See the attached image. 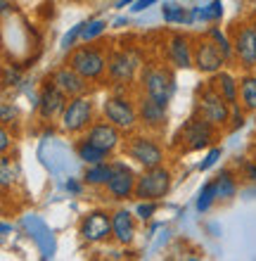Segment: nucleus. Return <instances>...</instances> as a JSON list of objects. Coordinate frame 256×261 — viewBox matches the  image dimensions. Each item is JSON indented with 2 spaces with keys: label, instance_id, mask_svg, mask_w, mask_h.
<instances>
[{
  "label": "nucleus",
  "instance_id": "1",
  "mask_svg": "<svg viewBox=\"0 0 256 261\" xmlns=\"http://www.w3.org/2000/svg\"><path fill=\"white\" fill-rule=\"evenodd\" d=\"M140 81H143V93L147 97H152L154 102H159L161 107H166L171 102L173 93H176V76L171 69L145 67L140 74Z\"/></svg>",
  "mask_w": 256,
  "mask_h": 261
},
{
  "label": "nucleus",
  "instance_id": "2",
  "mask_svg": "<svg viewBox=\"0 0 256 261\" xmlns=\"http://www.w3.org/2000/svg\"><path fill=\"white\" fill-rule=\"evenodd\" d=\"M230 112H233V105L218 93L214 83H209L204 90H200V95H197V114H202L207 121H211L216 128H223V126L230 124Z\"/></svg>",
  "mask_w": 256,
  "mask_h": 261
},
{
  "label": "nucleus",
  "instance_id": "3",
  "mask_svg": "<svg viewBox=\"0 0 256 261\" xmlns=\"http://www.w3.org/2000/svg\"><path fill=\"white\" fill-rule=\"evenodd\" d=\"M93 100L88 95L69 97V102L64 107L62 117H60V128L69 136H78L93 126Z\"/></svg>",
  "mask_w": 256,
  "mask_h": 261
},
{
  "label": "nucleus",
  "instance_id": "4",
  "mask_svg": "<svg viewBox=\"0 0 256 261\" xmlns=\"http://www.w3.org/2000/svg\"><path fill=\"white\" fill-rule=\"evenodd\" d=\"M69 67H74L78 74L88 79V81H100L109 67V60L104 57L102 50L93 48V45H78L69 53Z\"/></svg>",
  "mask_w": 256,
  "mask_h": 261
},
{
  "label": "nucleus",
  "instance_id": "5",
  "mask_svg": "<svg viewBox=\"0 0 256 261\" xmlns=\"http://www.w3.org/2000/svg\"><path fill=\"white\" fill-rule=\"evenodd\" d=\"M102 114L107 121H111V124L117 126V128H121L124 133H131V130L140 124L138 107L126 95H117V93H111V95L104 97Z\"/></svg>",
  "mask_w": 256,
  "mask_h": 261
},
{
  "label": "nucleus",
  "instance_id": "6",
  "mask_svg": "<svg viewBox=\"0 0 256 261\" xmlns=\"http://www.w3.org/2000/svg\"><path fill=\"white\" fill-rule=\"evenodd\" d=\"M171 171L166 166H154V169H145L138 176V186H135V197L138 199H161L166 197L171 190Z\"/></svg>",
  "mask_w": 256,
  "mask_h": 261
},
{
  "label": "nucleus",
  "instance_id": "7",
  "mask_svg": "<svg viewBox=\"0 0 256 261\" xmlns=\"http://www.w3.org/2000/svg\"><path fill=\"white\" fill-rule=\"evenodd\" d=\"M78 235H81L86 242H93V245L114 238V223H111V214L104 212V209L88 212L83 219H81Z\"/></svg>",
  "mask_w": 256,
  "mask_h": 261
},
{
  "label": "nucleus",
  "instance_id": "8",
  "mask_svg": "<svg viewBox=\"0 0 256 261\" xmlns=\"http://www.w3.org/2000/svg\"><path fill=\"white\" fill-rule=\"evenodd\" d=\"M225 62H228V57H225L223 48L211 36L197 41V45H194V67L200 69L202 74H209V76L218 74Z\"/></svg>",
  "mask_w": 256,
  "mask_h": 261
},
{
  "label": "nucleus",
  "instance_id": "9",
  "mask_svg": "<svg viewBox=\"0 0 256 261\" xmlns=\"http://www.w3.org/2000/svg\"><path fill=\"white\" fill-rule=\"evenodd\" d=\"M126 154L143 169H154L164 164V150L147 136H135L126 145Z\"/></svg>",
  "mask_w": 256,
  "mask_h": 261
},
{
  "label": "nucleus",
  "instance_id": "10",
  "mask_svg": "<svg viewBox=\"0 0 256 261\" xmlns=\"http://www.w3.org/2000/svg\"><path fill=\"white\" fill-rule=\"evenodd\" d=\"M216 136V126L211 121L197 114V117L187 119L185 126L180 128V138H183V143H185L187 150H202V147H209L211 140Z\"/></svg>",
  "mask_w": 256,
  "mask_h": 261
},
{
  "label": "nucleus",
  "instance_id": "11",
  "mask_svg": "<svg viewBox=\"0 0 256 261\" xmlns=\"http://www.w3.org/2000/svg\"><path fill=\"white\" fill-rule=\"evenodd\" d=\"M114 173H111L109 183H107V193L111 199L124 202L128 197H135V186H138V176L133 173V169L124 162H111Z\"/></svg>",
  "mask_w": 256,
  "mask_h": 261
},
{
  "label": "nucleus",
  "instance_id": "12",
  "mask_svg": "<svg viewBox=\"0 0 256 261\" xmlns=\"http://www.w3.org/2000/svg\"><path fill=\"white\" fill-rule=\"evenodd\" d=\"M140 69V55L133 53V50H119V53H111L109 55V71L111 81L117 83H131L135 79Z\"/></svg>",
  "mask_w": 256,
  "mask_h": 261
},
{
  "label": "nucleus",
  "instance_id": "13",
  "mask_svg": "<svg viewBox=\"0 0 256 261\" xmlns=\"http://www.w3.org/2000/svg\"><path fill=\"white\" fill-rule=\"evenodd\" d=\"M233 48H235V60L247 71L256 67V27L254 24H244V27L237 29L235 38H233Z\"/></svg>",
  "mask_w": 256,
  "mask_h": 261
},
{
  "label": "nucleus",
  "instance_id": "14",
  "mask_svg": "<svg viewBox=\"0 0 256 261\" xmlns=\"http://www.w3.org/2000/svg\"><path fill=\"white\" fill-rule=\"evenodd\" d=\"M67 100L69 97L64 95L52 81L45 83L41 88V95H38V114H41L43 121H52V119L62 117L64 107H67Z\"/></svg>",
  "mask_w": 256,
  "mask_h": 261
},
{
  "label": "nucleus",
  "instance_id": "15",
  "mask_svg": "<svg viewBox=\"0 0 256 261\" xmlns=\"http://www.w3.org/2000/svg\"><path fill=\"white\" fill-rule=\"evenodd\" d=\"M50 81L55 83L57 88L62 90L67 97H78V95H86L88 93V79L78 74L74 67H60L55 74L50 76Z\"/></svg>",
  "mask_w": 256,
  "mask_h": 261
},
{
  "label": "nucleus",
  "instance_id": "16",
  "mask_svg": "<svg viewBox=\"0 0 256 261\" xmlns=\"http://www.w3.org/2000/svg\"><path fill=\"white\" fill-rule=\"evenodd\" d=\"M121 133H124V130L117 128L111 121L104 119V121H93V126L86 130V138H88L90 143H95L97 147H102V150H107L111 154V152L121 145Z\"/></svg>",
  "mask_w": 256,
  "mask_h": 261
},
{
  "label": "nucleus",
  "instance_id": "17",
  "mask_svg": "<svg viewBox=\"0 0 256 261\" xmlns=\"http://www.w3.org/2000/svg\"><path fill=\"white\" fill-rule=\"evenodd\" d=\"M168 62L176 69L194 67V48L190 45V38L185 34H173L168 41Z\"/></svg>",
  "mask_w": 256,
  "mask_h": 261
},
{
  "label": "nucleus",
  "instance_id": "18",
  "mask_svg": "<svg viewBox=\"0 0 256 261\" xmlns=\"http://www.w3.org/2000/svg\"><path fill=\"white\" fill-rule=\"evenodd\" d=\"M138 114H140V124L145 128L161 130L166 126V107H161L159 102H154L152 97L143 95L138 102Z\"/></svg>",
  "mask_w": 256,
  "mask_h": 261
},
{
  "label": "nucleus",
  "instance_id": "19",
  "mask_svg": "<svg viewBox=\"0 0 256 261\" xmlns=\"http://www.w3.org/2000/svg\"><path fill=\"white\" fill-rule=\"evenodd\" d=\"M111 223H114V240L119 245H131L135 240V219L128 209H117L111 214Z\"/></svg>",
  "mask_w": 256,
  "mask_h": 261
},
{
  "label": "nucleus",
  "instance_id": "20",
  "mask_svg": "<svg viewBox=\"0 0 256 261\" xmlns=\"http://www.w3.org/2000/svg\"><path fill=\"white\" fill-rule=\"evenodd\" d=\"M211 83L218 88V93H221V95L225 97L230 105H237V100H240V81H237L235 76L221 69L218 74H214Z\"/></svg>",
  "mask_w": 256,
  "mask_h": 261
},
{
  "label": "nucleus",
  "instance_id": "21",
  "mask_svg": "<svg viewBox=\"0 0 256 261\" xmlns=\"http://www.w3.org/2000/svg\"><path fill=\"white\" fill-rule=\"evenodd\" d=\"M76 154H78V159L88 166L100 164V162H109V152L102 150V147H97L95 143H90L88 138H83V140L76 143Z\"/></svg>",
  "mask_w": 256,
  "mask_h": 261
},
{
  "label": "nucleus",
  "instance_id": "22",
  "mask_svg": "<svg viewBox=\"0 0 256 261\" xmlns=\"http://www.w3.org/2000/svg\"><path fill=\"white\" fill-rule=\"evenodd\" d=\"M111 173H114V166H111V162H100V164H90L88 171H86L83 180L88 183V186L93 188H107V183H109Z\"/></svg>",
  "mask_w": 256,
  "mask_h": 261
},
{
  "label": "nucleus",
  "instance_id": "23",
  "mask_svg": "<svg viewBox=\"0 0 256 261\" xmlns=\"http://www.w3.org/2000/svg\"><path fill=\"white\" fill-rule=\"evenodd\" d=\"M240 105L247 112H256V76L244 74L240 79Z\"/></svg>",
  "mask_w": 256,
  "mask_h": 261
},
{
  "label": "nucleus",
  "instance_id": "24",
  "mask_svg": "<svg viewBox=\"0 0 256 261\" xmlns=\"http://www.w3.org/2000/svg\"><path fill=\"white\" fill-rule=\"evenodd\" d=\"M223 17V3L221 0H211L209 5L204 7H194L192 12H190V17H187V21H218Z\"/></svg>",
  "mask_w": 256,
  "mask_h": 261
},
{
  "label": "nucleus",
  "instance_id": "25",
  "mask_svg": "<svg viewBox=\"0 0 256 261\" xmlns=\"http://www.w3.org/2000/svg\"><path fill=\"white\" fill-rule=\"evenodd\" d=\"M214 188H216V195L218 199H230L235 197L237 193V180L233 176V171H221L218 176L214 178Z\"/></svg>",
  "mask_w": 256,
  "mask_h": 261
},
{
  "label": "nucleus",
  "instance_id": "26",
  "mask_svg": "<svg viewBox=\"0 0 256 261\" xmlns=\"http://www.w3.org/2000/svg\"><path fill=\"white\" fill-rule=\"evenodd\" d=\"M104 31H107V21H104V19H93V21H86L83 34H81V41H83V43L95 41L97 36H102Z\"/></svg>",
  "mask_w": 256,
  "mask_h": 261
},
{
  "label": "nucleus",
  "instance_id": "27",
  "mask_svg": "<svg viewBox=\"0 0 256 261\" xmlns=\"http://www.w3.org/2000/svg\"><path fill=\"white\" fill-rule=\"evenodd\" d=\"M161 17H164V21H168V24H180V21H187L190 14L185 12V7L168 3V5H164V10H161Z\"/></svg>",
  "mask_w": 256,
  "mask_h": 261
},
{
  "label": "nucleus",
  "instance_id": "28",
  "mask_svg": "<svg viewBox=\"0 0 256 261\" xmlns=\"http://www.w3.org/2000/svg\"><path fill=\"white\" fill-rule=\"evenodd\" d=\"M216 199H218V195H216V188H214V180H209L207 186L202 188L200 197H197V212H207L209 206L214 204Z\"/></svg>",
  "mask_w": 256,
  "mask_h": 261
},
{
  "label": "nucleus",
  "instance_id": "29",
  "mask_svg": "<svg viewBox=\"0 0 256 261\" xmlns=\"http://www.w3.org/2000/svg\"><path fill=\"white\" fill-rule=\"evenodd\" d=\"M159 209V199H140L138 209H135V214H138L140 221H150L152 219V214Z\"/></svg>",
  "mask_w": 256,
  "mask_h": 261
},
{
  "label": "nucleus",
  "instance_id": "30",
  "mask_svg": "<svg viewBox=\"0 0 256 261\" xmlns=\"http://www.w3.org/2000/svg\"><path fill=\"white\" fill-rule=\"evenodd\" d=\"M209 36H211V38H214V41L221 45L228 60H230V57H235V48H233V41H228V38H225V34H221V29H216V27L209 29Z\"/></svg>",
  "mask_w": 256,
  "mask_h": 261
},
{
  "label": "nucleus",
  "instance_id": "31",
  "mask_svg": "<svg viewBox=\"0 0 256 261\" xmlns=\"http://www.w3.org/2000/svg\"><path fill=\"white\" fill-rule=\"evenodd\" d=\"M83 27H86V21H81V24H76V27L71 29L69 34L64 36V38H62V48L64 50H71V48H74V43H76L78 38H81V34H83Z\"/></svg>",
  "mask_w": 256,
  "mask_h": 261
},
{
  "label": "nucleus",
  "instance_id": "32",
  "mask_svg": "<svg viewBox=\"0 0 256 261\" xmlns=\"http://www.w3.org/2000/svg\"><path fill=\"white\" fill-rule=\"evenodd\" d=\"M244 107L242 105H233V112H230V128L237 130V128H242L244 126Z\"/></svg>",
  "mask_w": 256,
  "mask_h": 261
},
{
  "label": "nucleus",
  "instance_id": "33",
  "mask_svg": "<svg viewBox=\"0 0 256 261\" xmlns=\"http://www.w3.org/2000/svg\"><path fill=\"white\" fill-rule=\"evenodd\" d=\"M221 154H223L221 147H211V150H209V154L204 157V162H200V166H197V169H200V171H209V169H211V166L221 159Z\"/></svg>",
  "mask_w": 256,
  "mask_h": 261
},
{
  "label": "nucleus",
  "instance_id": "34",
  "mask_svg": "<svg viewBox=\"0 0 256 261\" xmlns=\"http://www.w3.org/2000/svg\"><path fill=\"white\" fill-rule=\"evenodd\" d=\"M12 176H10V162H7V157H3V188H10V183H12Z\"/></svg>",
  "mask_w": 256,
  "mask_h": 261
},
{
  "label": "nucleus",
  "instance_id": "35",
  "mask_svg": "<svg viewBox=\"0 0 256 261\" xmlns=\"http://www.w3.org/2000/svg\"><path fill=\"white\" fill-rule=\"evenodd\" d=\"M154 3H159V0H135L133 3V12H145L150 5H154Z\"/></svg>",
  "mask_w": 256,
  "mask_h": 261
},
{
  "label": "nucleus",
  "instance_id": "36",
  "mask_svg": "<svg viewBox=\"0 0 256 261\" xmlns=\"http://www.w3.org/2000/svg\"><path fill=\"white\" fill-rule=\"evenodd\" d=\"M0 150H3V154L10 150V133H7V128L0 130Z\"/></svg>",
  "mask_w": 256,
  "mask_h": 261
},
{
  "label": "nucleus",
  "instance_id": "37",
  "mask_svg": "<svg viewBox=\"0 0 256 261\" xmlns=\"http://www.w3.org/2000/svg\"><path fill=\"white\" fill-rule=\"evenodd\" d=\"M67 190H71V193H81V186H78L76 180H69V183H67Z\"/></svg>",
  "mask_w": 256,
  "mask_h": 261
},
{
  "label": "nucleus",
  "instance_id": "38",
  "mask_svg": "<svg viewBox=\"0 0 256 261\" xmlns=\"http://www.w3.org/2000/svg\"><path fill=\"white\" fill-rule=\"evenodd\" d=\"M114 27H128V19H124V17H119V19L114 21Z\"/></svg>",
  "mask_w": 256,
  "mask_h": 261
},
{
  "label": "nucleus",
  "instance_id": "39",
  "mask_svg": "<svg viewBox=\"0 0 256 261\" xmlns=\"http://www.w3.org/2000/svg\"><path fill=\"white\" fill-rule=\"evenodd\" d=\"M133 3H135V0H119V3H117V7H119V10H121V7H126V5H133Z\"/></svg>",
  "mask_w": 256,
  "mask_h": 261
},
{
  "label": "nucleus",
  "instance_id": "40",
  "mask_svg": "<svg viewBox=\"0 0 256 261\" xmlns=\"http://www.w3.org/2000/svg\"><path fill=\"white\" fill-rule=\"evenodd\" d=\"M254 27H256V19H254Z\"/></svg>",
  "mask_w": 256,
  "mask_h": 261
}]
</instances>
